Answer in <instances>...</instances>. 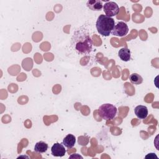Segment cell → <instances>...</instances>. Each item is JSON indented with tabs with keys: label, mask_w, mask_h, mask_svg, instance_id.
I'll use <instances>...</instances> for the list:
<instances>
[{
	"label": "cell",
	"mask_w": 159,
	"mask_h": 159,
	"mask_svg": "<svg viewBox=\"0 0 159 159\" xmlns=\"http://www.w3.org/2000/svg\"><path fill=\"white\" fill-rule=\"evenodd\" d=\"M114 25V19L104 14H101L98 17L96 23V27L98 33L104 37H107L110 35Z\"/></svg>",
	"instance_id": "2"
},
{
	"label": "cell",
	"mask_w": 159,
	"mask_h": 159,
	"mask_svg": "<svg viewBox=\"0 0 159 159\" xmlns=\"http://www.w3.org/2000/svg\"><path fill=\"white\" fill-rule=\"evenodd\" d=\"M118 56L124 61H128L130 60V51L127 47L122 48L118 52Z\"/></svg>",
	"instance_id": "10"
},
{
	"label": "cell",
	"mask_w": 159,
	"mask_h": 159,
	"mask_svg": "<svg viewBox=\"0 0 159 159\" xmlns=\"http://www.w3.org/2000/svg\"><path fill=\"white\" fill-rule=\"evenodd\" d=\"M129 80L130 82L134 84H140L143 82L142 77L138 73H132L130 75Z\"/></svg>",
	"instance_id": "12"
},
{
	"label": "cell",
	"mask_w": 159,
	"mask_h": 159,
	"mask_svg": "<svg viewBox=\"0 0 159 159\" xmlns=\"http://www.w3.org/2000/svg\"><path fill=\"white\" fill-rule=\"evenodd\" d=\"M129 27L126 23L122 21L118 22L114 25V27L111 32L112 35L118 37H124L127 34Z\"/></svg>",
	"instance_id": "5"
},
{
	"label": "cell",
	"mask_w": 159,
	"mask_h": 159,
	"mask_svg": "<svg viewBox=\"0 0 159 159\" xmlns=\"http://www.w3.org/2000/svg\"><path fill=\"white\" fill-rule=\"evenodd\" d=\"M145 158H151V159H153L154 158H158V157L155 155V153H148L145 157Z\"/></svg>",
	"instance_id": "13"
},
{
	"label": "cell",
	"mask_w": 159,
	"mask_h": 159,
	"mask_svg": "<svg viewBox=\"0 0 159 159\" xmlns=\"http://www.w3.org/2000/svg\"><path fill=\"white\" fill-rule=\"evenodd\" d=\"M52 154L54 157H63L66 153V149L63 143H55L51 148Z\"/></svg>",
	"instance_id": "6"
},
{
	"label": "cell",
	"mask_w": 159,
	"mask_h": 159,
	"mask_svg": "<svg viewBox=\"0 0 159 159\" xmlns=\"http://www.w3.org/2000/svg\"><path fill=\"white\" fill-rule=\"evenodd\" d=\"M103 11L106 16L111 17L116 16L119 11L117 4L114 1H107L103 5Z\"/></svg>",
	"instance_id": "4"
},
{
	"label": "cell",
	"mask_w": 159,
	"mask_h": 159,
	"mask_svg": "<svg viewBox=\"0 0 159 159\" xmlns=\"http://www.w3.org/2000/svg\"><path fill=\"white\" fill-rule=\"evenodd\" d=\"M48 144L43 141L38 142L34 146V150L37 153H44L48 149Z\"/></svg>",
	"instance_id": "11"
},
{
	"label": "cell",
	"mask_w": 159,
	"mask_h": 159,
	"mask_svg": "<svg viewBox=\"0 0 159 159\" xmlns=\"http://www.w3.org/2000/svg\"><path fill=\"white\" fill-rule=\"evenodd\" d=\"M134 112L139 119H144L148 116V109L145 106L139 105L135 107Z\"/></svg>",
	"instance_id": "7"
},
{
	"label": "cell",
	"mask_w": 159,
	"mask_h": 159,
	"mask_svg": "<svg viewBox=\"0 0 159 159\" xmlns=\"http://www.w3.org/2000/svg\"><path fill=\"white\" fill-rule=\"evenodd\" d=\"M117 111L116 107L109 103L103 104L98 108V113L100 117L106 120L113 119L117 114Z\"/></svg>",
	"instance_id": "3"
},
{
	"label": "cell",
	"mask_w": 159,
	"mask_h": 159,
	"mask_svg": "<svg viewBox=\"0 0 159 159\" xmlns=\"http://www.w3.org/2000/svg\"><path fill=\"white\" fill-rule=\"evenodd\" d=\"M86 6L91 11H99L103 8L102 2L99 0H89L86 2Z\"/></svg>",
	"instance_id": "8"
},
{
	"label": "cell",
	"mask_w": 159,
	"mask_h": 159,
	"mask_svg": "<svg viewBox=\"0 0 159 159\" xmlns=\"http://www.w3.org/2000/svg\"><path fill=\"white\" fill-rule=\"evenodd\" d=\"M76 143V138L75 135L73 134H68L65 138L63 139L62 143L63 145L68 148H71L74 147L75 144Z\"/></svg>",
	"instance_id": "9"
},
{
	"label": "cell",
	"mask_w": 159,
	"mask_h": 159,
	"mask_svg": "<svg viewBox=\"0 0 159 159\" xmlns=\"http://www.w3.org/2000/svg\"><path fill=\"white\" fill-rule=\"evenodd\" d=\"M71 44L78 54L89 55L93 49V41L89 33L84 29L76 30L71 37Z\"/></svg>",
	"instance_id": "1"
}]
</instances>
